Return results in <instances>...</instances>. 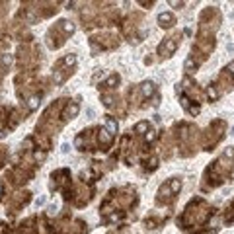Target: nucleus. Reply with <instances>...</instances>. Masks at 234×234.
<instances>
[{"mask_svg":"<svg viewBox=\"0 0 234 234\" xmlns=\"http://www.w3.org/2000/svg\"><path fill=\"white\" fill-rule=\"evenodd\" d=\"M152 139H154V135H152L150 131H148V133H146V141H152Z\"/></svg>","mask_w":234,"mask_h":234,"instance_id":"2eb2a0df","label":"nucleus"},{"mask_svg":"<svg viewBox=\"0 0 234 234\" xmlns=\"http://www.w3.org/2000/svg\"><path fill=\"white\" fill-rule=\"evenodd\" d=\"M35 158H37V160H43L45 154H43V152H35Z\"/></svg>","mask_w":234,"mask_h":234,"instance_id":"ddd939ff","label":"nucleus"},{"mask_svg":"<svg viewBox=\"0 0 234 234\" xmlns=\"http://www.w3.org/2000/svg\"><path fill=\"white\" fill-rule=\"evenodd\" d=\"M37 105H39V98H31V100H29V107H31V109H35Z\"/></svg>","mask_w":234,"mask_h":234,"instance_id":"0eeeda50","label":"nucleus"},{"mask_svg":"<svg viewBox=\"0 0 234 234\" xmlns=\"http://www.w3.org/2000/svg\"><path fill=\"white\" fill-rule=\"evenodd\" d=\"M146 129V123H139V125H137V131H145Z\"/></svg>","mask_w":234,"mask_h":234,"instance_id":"9d476101","label":"nucleus"},{"mask_svg":"<svg viewBox=\"0 0 234 234\" xmlns=\"http://www.w3.org/2000/svg\"><path fill=\"white\" fill-rule=\"evenodd\" d=\"M179 185H181L179 181H174V183H172V189H174V191H178V189H179Z\"/></svg>","mask_w":234,"mask_h":234,"instance_id":"9b49d317","label":"nucleus"},{"mask_svg":"<svg viewBox=\"0 0 234 234\" xmlns=\"http://www.w3.org/2000/svg\"><path fill=\"white\" fill-rule=\"evenodd\" d=\"M12 61H14L12 55H4L2 57V65H12Z\"/></svg>","mask_w":234,"mask_h":234,"instance_id":"423d86ee","label":"nucleus"},{"mask_svg":"<svg viewBox=\"0 0 234 234\" xmlns=\"http://www.w3.org/2000/svg\"><path fill=\"white\" fill-rule=\"evenodd\" d=\"M105 125H107V133H109V135H113L115 131H117V125H115V121H113V119H107V123H105Z\"/></svg>","mask_w":234,"mask_h":234,"instance_id":"f03ea898","label":"nucleus"},{"mask_svg":"<svg viewBox=\"0 0 234 234\" xmlns=\"http://www.w3.org/2000/svg\"><path fill=\"white\" fill-rule=\"evenodd\" d=\"M152 92H154V84H152V82H146V84H143V94H145V96H150Z\"/></svg>","mask_w":234,"mask_h":234,"instance_id":"f257e3e1","label":"nucleus"},{"mask_svg":"<svg viewBox=\"0 0 234 234\" xmlns=\"http://www.w3.org/2000/svg\"><path fill=\"white\" fill-rule=\"evenodd\" d=\"M100 139L103 141V143H109V139H111V137H109V133H107V131H101V133H100Z\"/></svg>","mask_w":234,"mask_h":234,"instance_id":"39448f33","label":"nucleus"},{"mask_svg":"<svg viewBox=\"0 0 234 234\" xmlns=\"http://www.w3.org/2000/svg\"><path fill=\"white\" fill-rule=\"evenodd\" d=\"M65 63H67V65H74V63H76V57H72V55H68L67 59H65Z\"/></svg>","mask_w":234,"mask_h":234,"instance_id":"1a4fd4ad","label":"nucleus"},{"mask_svg":"<svg viewBox=\"0 0 234 234\" xmlns=\"http://www.w3.org/2000/svg\"><path fill=\"white\" fill-rule=\"evenodd\" d=\"M43 203H45V197H39V199L35 201V205H43Z\"/></svg>","mask_w":234,"mask_h":234,"instance_id":"4468645a","label":"nucleus"},{"mask_svg":"<svg viewBox=\"0 0 234 234\" xmlns=\"http://www.w3.org/2000/svg\"><path fill=\"white\" fill-rule=\"evenodd\" d=\"M230 135H232V137H234V127H232V133H230Z\"/></svg>","mask_w":234,"mask_h":234,"instance_id":"dca6fc26","label":"nucleus"},{"mask_svg":"<svg viewBox=\"0 0 234 234\" xmlns=\"http://www.w3.org/2000/svg\"><path fill=\"white\" fill-rule=\"evenodd\" d=\"M76 113H78V105H76V103H74L72 107H68V109H67V115H68V117H74Z\"/></svg>","mask_w":234,"mask_h":234,"instance_id":"7ed1b4c3","label":"nucleus"},{"mask_svg":"<svg viewBox=\"0 0 234 234\" xmlns=\"http://www.w3.org/2000/svg\"><path fill=\"white\" fill-rule=\"evenodd\" d=\"M65 29H67V31H74V25H72V23H67Z\"/></svg>","mask_w":234,"mask_h":234,"instance_id":"f8f14e48","label":"nucleus"},{"mask_svg":"<svg viewBox=\"0 0 234 234\" xmlns=\"http://www.w3.org/2000/svg\"><path fill=\"white\" fill-rule=\"evenodd\" d=\"M115 82H119V76H111L109 80H107V82H105V86H113Z\"/></svg>","mask_w":234,"mask_h":234,"instance_id":"6e6552de","label":"nucleus"},{"mask_svg":"<svg viewBox=\"0 0 234 234\" xmlns=\"http://www.w3.org/2000/svg\"><path fill=\"white\" fill-rule=\"evenodd\" d=\"M158 20H160V23L164 25V22H172V16H170V14H160Z\"/></svg>","mask_w":234,"mask_h":234,"instance_id":"20e7f679","label":"nucleus"}]
</instances>
